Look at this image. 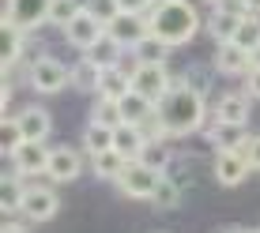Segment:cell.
<instances>
[{"mask_svg": "<svg viewBox=\"0 0 260 233\" xmlns=\"http://www.w3.org/2000/svg\"><path fill=\"white\" fill-rule=\"evenodd\" d=\"M49 12H53V0H4V19L0 23H12L23 34H30L42 23H49Z\"/></svg>", "mask_w": 260, "mask_h": 233, "instance_id": "3", "label": "cell"}, {"mask_svg": "<svg viewBox=\"0 0 260 233\" xmlns=\"http://www.w3.org/2000/svg\"><path fill=\"white\" fill-rule=\"evenodd\" d=\"M23 49H26V34L12 23H0V60H4V71L19 60Z\"/></svg>", "mask_w": 260, "mask_h": 233, "instance_id": "20", "label": "cell"}, {"mask_svg": "<svg viewBox=\"0 0 260 233\" xmlns=\"http://www.w3.org/2000/svg\"><path fill=\"white\" fill-rule=\"evenodd\" d=\"M83 147H87V154H102V150H113V132L110 128H102V124H87V132H83Z\"/></svg>", "mask_w": 260, "mask_h": 233, "instance_id": "26", "label": "cell"}, {"mask_svg": "<svg viewBox=\"0 0 260 233\" xmlns=\"http://www.w3.org/2000/svg\"><path fill=\"white\" fill-rule=\"evenodd\" d=\"M245 158H249V166L260 173V136H253L249 139V147H245Z\"/></svg>", "mask_w": 260, "mask_h": 233, "instance_id": "37", "label": "cell"}, {"mask_svg": "<svg viewBox=\"0 0 260 233\" xmlns=\"http://www.w3.org/2000/svg\"><path fill=\"white\" fill-rule=\"evenodd\" d=\"M215 121L219 124H245L249 121V98L245 94H222L215 105Z\"/></svg>", "mask_w": 260, "mask_h": 233, "instance_id": "19", "label": "cell"}, {"mask_svg": "<svg viewBox=\"0 0 260 233\" xmlns=\"http://www.w3.org/2000/svg\"><path fill=\"white\" fill-rule=\"evenodd\" d=\"M117 105H121V121H124V124H136V128H140L143 121H147L151 113H155V105H151L147 98H140L136 91L124 98V102H117Z\"/></svg>", "mask_w": 260, "mask_h": 233, "instance_id": "23", "label": "cell"}, {"mask_svg": "<svg viewBox=\"0 0 260 233\" xmlns=\"http://www.w3.org/2000/svg\"><path fill=\"white\" fill-rule=\"evenodd\" d=\"M241 4H245L249 15H260V0H241Z\"/></svg>", "mask_w": 260, "mask_h": 233, "instance_id": "38", "label": "cell"}, {"mask_svg": "<svg viewBox=\"0 0 260 233\" xmlns=\"http://www.w3.org/2000/svg\"><path fill=\"white\" fill-rule=\"evenodd\" d=\"M143 147H147V139H143V132L136 124H121V128L113 132V150H117L124 162H140Z\"/></svg>", "mask_w": 260, "mask_h": 233, "instance_id": "15", "label": "cell"}, {"mask_svg": "<svg viewBox=\"0 0 260 233\" xmlns=\"http://www.w3.org/2000/svg\"><path fill=\"white\" fill-rule=\"evenodd\" d=\"M83 12V4L79 0H53V12H49V23H60V26H68L76 15Z\"/></svg>", "mask_w": 260, "mask_h": 233, "instance_id": "34", "label": "cell"}, {"mask_svg": "<svg viewBox=\"0 0 260 233\" xmlns=\"http://www.w3.org/2000/svg\"><path fill=\"white\" fill-rule=\"evenodd\" d=\"M158 0H121V12H140V15H151Z\"/></svg>", "mask_w": 260, "mask_h": 233, "instance_id": "35", "label": "cell"}, {"mask_svg": "<svg viewBox=\"0 0 260 233\" xmlns=\"http://www.w3.org/2000/svg\"><path fill=\"white\" fill-rule=\"evenodd\" d=\"M245 19V15H230V12H219V8H215V15L208 19V30H211V38L219 42H234V34H238V23Z\"/></svg>", "mask_w": 260, "mask_h": 233, "instance_id": "22", "label": "cell"}, {"mask_svg": "<svg viewBox=\"0 0 260 233\" xmlns=\"http://www.w3.org/2000/svg\"><path fill=\"white\" fill-rule=\"evenodd\" d=\"M83 8H87V12H91L102 26H110V23L121 15V0H87Z\"/></svg>", "mask_w": 260, "mask_h": 233, "instance_id": "32", "label": "cell"}, {"mask_svg": "<svg viewBox=\"0 0 260 233\" xmlns=\"http://www.w3.org/2000/svg\"><path fill=\"white\" fill-rule=\"evenodd\" d=\"M15 121H19V128H23V139H30V143H46L49 128H53V116L42 109V105H26Z\"/></svg>", "mask_w": 260, "mask_h": 233, "instance_id": "13", "label": "cell"}, {"mask_svg": "<svg viewBox=\"0 0 260 233\" xmlns=\"http://www.w3.org/2000/svg\"><path fill=\"white\" fill-rule=\"evenodd\" d=\"M249 139H253V136L245 132V124H219V121H215V128H211L215 150H245Z\"/></svg>", "mask_w": 260, "mask_h": 233, "instance_id": "18", "label": "cell"}, {"mask_svg": "<svg viewBox=\"0 0 260 233\" xmlns=\"http://www.w3.org/2000/svg\"><path fill=\"white\" fill-rule=\"evenodd\" d=\"M83 57L91 60V64H98L102 71H110V68H121V46L110 38V34H106V38L98 42V46H91V49L83 53Z\"/></svg>", "mask_w": 260, "mask_h": 233, "instance_id": "21", "label": "cell"}, {"mask_svg": "<svg viewBox=\"0 0 260 233\" xmlns=\"http://www.w3.org/2000/svg\"><path fill=\"white\" fill-rule=\"evenodd\" d=\"M91 169H94L98 177H106V181H117L121 169H124V158L117 154V150H102V154L91 158Z\"/></svg>", "mask_w": 260, "mask_h": 233, "instance_id": "27", "label": "cell"}, {"mask_svg": "<svg viewBox=\"0 0 260 233\" xmlns=\"http://www.w3.org/2000/svg\"><path fill=\"white\" fill-rule=\"evenodd\" d=\"M98 94H102L106 102H124V98L132 94V71H128V68H110V71H102Z\"/></svg>", "mask_w": 260, "mask_h": 233, "instance_id": "16", "label": "cell"}, {"mask_svg": "<svg viewBox=\"0 0 260 233\" xmlns=\"http://www.w3.org/2000/svg\"><path fill=\"white\" fill-rule=\"evenodd\" d=\"M234 46H238V49H245L249 57H253V53L260 49V19H256V15H245V19L238 23Z\"/></svg>", "mask_w": 260, "mask_h": 233, "instance_id": "25", "label": "cell"}, {"mask_svg": "<svg viewBox=\"0 0 260 233\" xmlns=\"http://www.w3.org/2000/svg\"><path fill=\"white\" fill-rule=\"evenodd\" d=\"M30 188L23 184V173H15V166L4 169V184H0V207H4L8 214L12 211H23V200Z\"/></svg>", "mask_w": 260, "mask_h": 233, "instance_id": "17", "label": "cell"}, {"mask_svg": "<svg viewBox=\"0 0 260 233\" xmlns=\"http://www.w3.org/2000/svg\"><path fill=\"white\" fill-rule=\"evenodd\" d=\"M140 162L147 169H155V173H166V169H170V147H166V143H147L143 154H140Z\"/></svg>", "mask_w": 260, "mask_h": 233, "instance_id": "31", "label": "cell"}, {"mask_svg": "<svg viewBox=\"0 0 260 233\" xmlns=\"http://www.w3.org/2000/svg\"><path fill=\"white\" fill-rule=\"evenodd\" d=\"M215 68H219L222 75H245V71L253 68V60H249V53L238 49L234 42H222V46L215 49Z\"/></svg>", "mask_w": 260, "mask_h": 233, "instance_id": "14", "label": "cell"}, {"mask_svg": "<svg viewBox=\"0 0 260 233\" xmlns=\"http://www.w3.org/2000/svg\"><path fill=\"white\" fill-rule=\"evenodd\" d=\"M98 83H102V68L91 64V60H76L72 64V87L76 91H98Z\"/></svg>", "mask_w": 260, "mask_h": 233, "instance_id": "24", "label": "cell"}, {"mask_svg": "<svg viewBox=\"0 0 260 233\" xmlns=\"http://www.w3.org/2000/svg\"><path fill=\"white\" fill-rule=\"evenodd\" d=\"M245 94L249 98H260V68H249L245 71Z\"/></svg>", "mask_w": 260, "mask_h": 233, "instance_id": "36", "label": "cell"}, {"mask_svg": "<svg viewBox=\"0 0 260 233\" xmlns=\"http://www.w3.org/2000/svg\"><path fill=\"white\" fill-rule=\"evenodd\" d=\"M226 233H256V229H241V226H234V229H226Z\"/></svg>", "mask_w": 260, "mask_h": 233, "instance_id": "41", "label": "cell"}, {"mask_svg": "<svg viewBox=\"0 0 260 233\" xmlns=\"http://www.w3.org/2000/svg\"><path fill=\"white\" fill-rule=\"evenodd\" d=\"M166 57H170V46H166V42H158L155 34L136 49V64H166Z\"/></svg>", "mask_w": 260, "mask_h": 233, "instance_id": "29", "label": "cell"}, {"mask_svg": "<svg viewBox=\"0 0 260 233\" xmlns=\"http://www.w3.org/2000/svg\"><path fill=\"white\" fill-rule=\"evenodd\" d=\"M256 233H260V229H256Z\"/></svg>", "mask_w": 260, "mask_h": 233, "instance_id": "43", "label": "cell"}, {"mask_svg": "<svg viewBox=\"0 0 260 233\" xmlns=\"http://www.w3.org/2000/svg\"><path fill=\"white\" fill-rule=\"evenodd\" d=\"M106 34H110L121 49H140L143 42L151 38V19L140 15V12H121L117 19L106 26Z\"/></svg>", "mask_w": 260, "mask_h": 233, "instance_id": "4", "label": "cell"}, {"mask_svg": "<svg viewBox=\"0 0 260 233\" xmlns=\"http://www.w3.org/2000/svg\"><path fill=\"white\" fill-rule=\"evenodd\" d=\"M170 136H189L204 124V94L189 83H174L170 94L155 105Z\"/></svg>", "mask_w": 260, "mask_h": 233, "instance_id": "1", "label": "cell"}, {"mask_svg": "<svg viewBox=\"0 0 260 233\" xmlns=\"http://www.w3.org/2000/svg\"><path fill=\"white\" fill-rule=\"evenodd\" d=\"M30 87L38 94H57L72 87V68H64L57 57H38L30 64Z\"/></svg>", "mask_w": 260, "mask_h": 233, "instance_id": "6", "label": "cell"}, {"mask_svg": "<svg viewBox=\"0 0 260 233\" xmlns=\"http://www.w3.org/2000/svg\"><path fill=\"white\" fill-rule=\"evenodd\" d=\"M147 19H151V34L166 46H185L200 30V15L189 0H158Z\"/></svg>", "mask_w": 260, "mask_h": 233, "instance_id": "2", "label": "cell"}, {"mask_svg": "<svg viewBox=\"0 0 260 233\" xmlns=\"http://www.w3.org/2000/svg\"><path fill=\"white\" fill-rule=\"evenodd\" d=\"M249 60H253V68H260V49L253 53V57H249Z\"/></svg>", "mask_w": 260, "mask_h": 233, "instance_id": "40", "label": "cell"}, {"mask_svg": "<svg viewBox=\"0 0 260 233\" xmlns=\"http://www.w3.org/2000/svg\"><path fill=\"white\" fill-rule=\"evenodd\" d=\"M208 4H215V8H222V4H226V0H208Z\"/></svg>", "mask_w": 260, "mask_h": 233, "instance_id": "42", "label": "cell"}, {"mask_svg": "<svg viewBox=\"0 0 260 233\" xmlns=\"http://www.w3.org/2000/svg\"><path fill=\"white\" fill-rule=\"evenodd\" d=\"M91 124H102V128H110V132H117L121 128V105L117 102H106V98H98V105L91 109Z\"/></svg>", "mask_w": 260, "mask_h": 233, "instance_id": "28", "label": "cell"}, {"mask_svg": "<svg viewBox=\"0 0 260 233\" xmlns=\"http://www.w3.org/2000/svg\"><path fill=\"white\" fill-rule=\"evenodd\" d=\"M49 154H53V150L46 147V143H30V139H26L8 162L15 166V173L26 177V173H46V169H49Z\"/></svg>", "mask_w": 260, "mask_h": 233, "instance_id": "10", "label": "cell"}, {"mask_svg": "<svg viewBox=\"0 0 260 233\" xmlns=\"http://www.w3.org/2000/svg\"><path fill=\"white\" fill-rule=\"evenodd\" d=\"M174 79L166 75V64H136L132 68V91L140 98H147L151 105H158L162 98L170 94Z\"/></svg>", "mask_w": 260, "mask_h": 233, "instance_id": "5", "label": "cell"}, {"mask_svg": "<svg viewBox=\"0 0 260 233\" xmlns=\"http://www.w3.org/2000/svg\"><path fill=\"white\" fill-rule=\"evenodd\" d=\"M23 128H19V121H15V116H4V124H0V147H4V154L12 158L15 150L23 147Z\"/></svg>", "mask_w": 260, "mask_h": 233, "instance_id": "30", "label": "cell"}, {"mask_svg": "<svg viewBox=\"0 0 260 233\" xmlns=\"http://www.w3.org/2000/svg\"><path fill=\"white\" fill-rule=\"evenodd\" d=\"M57 211H60V200H57L53 188H30L26 200H23V214L30 222H49Z\"/></svg>", "mask_w": 260, "mask_h": 233, "instance_id": "11", "label": "cell"}, {"mask_svg": "<svg viewBox=\"0 0 260 233\" xmlns=\"http://www.w3.org/2000/svg\"><path fill=\"white\" fill-rule=\"evenodd\" d=\"M249 173H253V166H249L245 150H219V154H215V181L219 184L234 188V184L245 181Z\"/></svg>", "mask_w": 260, "mask_h": 233, "instance_id": "9", "label": "cell"}, {"mask_svg": "<svg viewBox=\"0 0 260 233\" xmlns=\"http://www.w3.org/2000/svg\"><path fill=\"white\" fill-rule=\"evenodd\" d=\"M64 38H68L76 49H83V53H87L91 46H98V42L106 38V26H102V23H98L94 15L83 8V12H79L76 19H72V23L64 26Z\"/></svg>", "mask_w": 260, "mask_h": 233, "instance_id": "8", "label": "cell"}, {"mask_svg": "<svg viewBox=\"0 0 260 233\" xmlns=\"http://www.w3.org/2000/svg\"><path fill=\"white\" fill-rule=\"evenodd\" d=\"M158 181H162V173H155V169H147L143 162H124L121 177H117V188L128 200H151L155 196Z\"/></svg>", "mask_w": 260, "mask_h": 233, "instance_id": "7", "label": "cell"}, {"mask_svg": "<svg viewBox=\"0 0 260 233\" xmlns=\"http://www.w3.org/2000/svg\"><path fill=\"white\" fill-rule=\"evenodd\" d=\"M4 233H30V229H26V226H19V222H8V226H4Z\"/></svg>", "mask_w": 260, "mask_h": 233, "instance_id": "39", "label": "cell"}, {"mask_svg": "<svg viewBox=\"0 0 260 233\" xmlns=\"http://www.w3.org/2000/svg\"><path fill=\"white\" fill-rule=\"evenodd\" d=\"M151 203H155V207H162V211L177 207V203H181V188L162 177V181H158V188H155V196H151Z\"/></svg>", "mask_w": 260, "mask_h": 233, "instance_id": "33", "label": "cell"}, {"mask_svg": "<svg viewBox=\"0 0 260 233\" xmlns=\"http://www.w3.org/2000/svg\"><path fill=\"white\" fill-rule=\"evenodd\" d=\"M79 169H83V158H79V150H72V147H57V150L49 154V169H46V177H49V181H57V184H64V181H76Z\"/></svg>", "mask_w": 260, "mask_h": 233, "instance_id": "12", "label": "cell"}]
</instances>
